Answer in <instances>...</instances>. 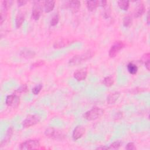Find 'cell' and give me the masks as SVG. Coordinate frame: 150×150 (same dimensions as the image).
<instances>
[{
	"label": "cell",
	"mask_w": 150,
	"mask_h": 150,
	"mask_svg": "<svg viewBox=\"0 0 150 150\" xmlns=\"http://www.w3.org/2000/svg\"><path fill=\"white\" fill-rule=\"evenodd\" d=\"M104 114V110L97 107H94L91 110L86 111L83 117L88 121H93L98 119L101 117Z\"/></svg>",
	"instance_id": "6da1fadb"
},
{
	"label": "cell",
	"mask_w": 150,
	"mask_h": 150,
	"mask_svg": "<svg viewBox=\"0 0 150 150\" xmlns=\"http://www.w3.org/2000/svg\"><path fill=\"white\" fill-rule=\"evenodd\" d=\"M93 53L91 51H87L85 53L74 56L70 60L69 63L71 65H77L80 64L86 60L91 59L93 57Z\"/></svg>",
	"instance_id": "7a4b0ae2"
},
{
	"label": "cell",
	"mask_w": 150,
	"mask_h": 150,
	"mask_svg": "<svg viewBox=\"0 0 150 150\" xmlns=\"http://www.w3.org/2000/svg\"><path fill=\"white\" fill-rule=\"evenodd\" d=\"M45 134L47 137L55 140H62L65 137L64 134L60 130L53 127L46 128Z\"/></svg>",
	"instance_id": "3957f363"
},
{
	"label": "cell",
	"mask_w": 150,
	"mask_h": 150,
	"mask_svg": "<svg viewBox=\"0 0 150 150\" xmlns=\"http://www.w3.org/2000/svg\"><path fill=\"white\" fill-rule=\"evenodd\" d=\"M40 146V143L36 139L26 140L20 144L19 149L21 150H29L38 149Z\"/></svg>",
	"instance_id": "277c9868"
},
{
	"label": "cell",
	"mask_w": 150,
	"mask_h": 150,
	"mask_svg": "<svg viewBox=\"0 0 150 150\" xmlns=\"http://www.w3.org/2000/svg\"><path fill=\"white\" fill-rule=\"evenodd\" d=\"M40 121V117L36 114H31L28 115L22 122L23 128H28L39 123Z\"/></svg>",
	"instance_id": "5b68a950"
},
{
	"label": "cell",
	"mask_w": 150,
	"mask_h": 150,
	"mask_svg": "<svg viewBox=\"0 0 150 150\" xmlns=\"http://www.w3.org/2000/svg\"><path fill=\"white\" fill-rule=\"evenodd\" d=\"M43 3V2L42 1H35L34 2L32 11V18L33 20L38 21L40 18L43 11V6L42 5Z\"/></svg>",
	"instance_id": "8992f818"
},
{
	"label": "cell",
	"mask_w": 150,
	"mask_h": 150,
	"mask_svg": "<svg viewBox=\"0 0 150 150\" xmlns=\"http://www.w3.org/2000/svg\"><path fill=\"white\" fill-rule=\"evenodd\" d=\"M125 46V44L122 41L115 42L110 47L108 52L109 56L111 58L115 57L118 52Z\"/></svg>",
	"instance_id": "52a82bcc"
},
{
	"label": "cell",
	"mask_w": 150,
	"mask_h": 150,
	"mask_svg": "<svg viewBox=\"0 0 150 150\" xmlns=\"http://www.w3.org/2000/svg\"><path fill=\"white\" fill-rule=\"evenodd\" d=\"M5 103L9 107L15 108L19 105L20 98L16 94H11L6 97Z\"/></svg>",
	"instance_id": "ba28073f"
},
{
	"label": "cell",
	"mask_w": 150,
	"mask_h": 150,
	"mask_svg": "<svg viewBox=\"0 0 150 150\" xmlns=\"http://www.w3.org/2000/svg\"><path fill=\"white\" fill-rule=\"evenodd\" d=\"M85 128L82 125H77L73 130L72 137L74 140L76 141L81 138L85 133Z\"/></svg>",
	"instance_id": "9c48e42d"
},
{
	"label": "cell",
	"mask_w": 150,
	"mask_h": 150,
	"mask_svg": "<svg viewBox=\"0 0 150 150\" xmlns=\"http://www.w3.org/2000/svg\"><path fill=\"white\" fill-rule=\"evenodd\" d=\"M74 40H71L69 39H62L56 41L53 44V47L55 49H59L64 47L71 43H73Z\"/></svg>",
	"instance_id": "30bf717a"
},
{
	"label": "cell",
	"mask_w": 150,
	"mask_h": 150,
	"mask_svg": "<svg viewBox=\"0 0 150 150\" xmlns=\"http://www.w3.org/2000/svg\"><path fill=\"white\" fill-rule=\"evenodd\" d=\"M87 76V71L85 69H81L76 70L74 74V78L79 81H83L86 79Z\"/></svg>",
	"instance_id": "8fae6325"
},
{
	"label": "cell",
	"mask_w": 150,
	"mask_h": 150,
	"mask_svg": "<svg viewBox=\"0 0 150 150\" xmlns=\"http://www.w3.org/2000/svg\"><path fill=\"white\" fill-rule=\"evenodd\" d=\"M81 5V2L79 1H70L67 2V7L70 9L73 13H76L79 11Z\"/></svg>",
	"instance_id": "7c38bea8"
},
{
	"label": "cell",
	"mask_w": 150,
	"mask_h": 150,
	"mask_svg": "<svg viewBox=\"0 0 150 150\" xmlns=\"http://www.w3.org/2000/svg\"><path fill=\"white\" fill-rule=\"evenodd\" d=\"M120 93L118 91H114L110 93L108 95L107 98V103L109 104H114L120 97Z\"/></svg>",
	"instance_id": "4fadbf2b"
},
{
	"label": "cell",
	"mask_w": 150,
	"mask_h": 150,
	"mask_svg": "<svg viewBox=\"0 0 150 150\" xmlns=\"http://www.w3.org/2000/svg\"><path fill=\"white\" fill-rule=\"evenodd\" d=\"M35 52L28 49H23L20 52V56L25 59H32L35 56Z\"/></svg>",
	"instance_id": "5bb4252c"
},
{
	"label": "cell",
	"mask_w": 150,
	"mask_h": 150,
	"mask_svg": "<svg viewBox=\"0 0 150 150\" xmlns=\"http://www.w3.org/2000/svg\"><path fill=\"white\" fill-rule=\"evenodd\" d=\"M43 6L45 12L49 13L53 10L55 6V1L52 0L45 1L43 2Z\"/></svg>",
	"instance_id": "9a60e30c"
},
{
	"label": "cell",
	"mask_w": 150,
	"mask_h": 150,
	"mask_svg": "<svg viewBox=\"0 0 150 150\" xmlns=\"http://www.w3.org/2000/svg\"><path fill=\"white\" fill-rule=\"evenodd\" d=\"M145 12V6L143 4H139L135 8L134 13L135 18H139L142 16Z\"/></svg>",
	"instance_id": "2e32d148"
},
{
	"label": "cell",
	"mask_w": 150,
	"mask_h": 150,
	"mask_svg": "<svg viewBox=\"0 0 150 150\" xmlns=\"http://www.w3.org/2000/svg\"><path fill=\"white\" fill-rule=\"evenodd\" d=\"M25 21V15L23 12H19L15 18V26L16 28H19Z\"/></svg>",
	"instance_id": "e0dca14e"
},
{
	"label": "cell",
	"mask_w": 150,
	"mask_h": 150,
	"mask_svg": "<svg viewBox=\"0 0 150 150\" xmlns=\"http://www.w3.org/2000/svg\"><path fill=\"white\" fill-rule=\"evenodd\" d=\"M86 6L88 10L92 12L98 6V1H88L86 2Z\"/></svg>",
	"instance_id": "ac0fdd59"
},
{
	"label": "cell",
	"mask_w": 150,
	"mask_h": 150,
	"mask_svg": "<svg viewBox=\"0 0 150 150\" xmlns=\"http://www.w3.org/2000/svg\"><path fill=\"white\" fill-rule=\"evenodd\" d=\"M149 57H150V54L149 53H145L142 58H141V61L142 62L145 64V67L146 68V69L148 70H149V67H150V59H149Z\"/></svg>",
	"instance_id": "d6986e66"
},
{
	"label": "cell",
	"mask_w": 150,
	"mask_h": 150,
	"mask_svg": "<svg viewBox=\"0 0 150 150\" xmlns=\"http://www.w3.org/2000/svg\"><path fill=\"white\" fill-rule=\"evenodd\" d=\"M12 128H9L8 131H7V132L6 134V136L5 137V139L2 141L1 142V148H2L3 146H4L5 145H6V144L8 143V142L9 141L10 139H11V137L12 135Z\"/></svg>",
	"instance_id": "ffe728a7"
},
{
	"label": "cell",
	"mask_w": 150,
	"mask_h": 150,
	"mask_svg": "<svg viewBox=\"0 0 150 150\" xmlns=\"http://www.w3.org/2000/svg\"><path fill=\"white\" fill-rule=\"evenodd\" d=\"M127 69L130 74H135L137 73L138 68L137 66V65H135L133 63H129L127 64Z\"/></svg>",
	"instance_id": "44dd1931"
},
{
	"label": "cell",
	"mask_w": 150,
	"mask_h": 150,
	"mask_svg": "<svg viewBox=\"0 0 150 150\" xmlns=\"http://www.w3.org/2000/svg\"><path fill=\"white\" fill-rule=\"evenodd\" d=\"M118 5L120 8L123 11H127L129 6V1H118Z\"/></svg>",
	"instance_id": "7402d4cb"
},
{
	"label": "cell",
	"mask_w": 150,
	"mask_h": 150,
	"mask_svg": "<svg viewBox=\"0 0 150 150\" xmlns=\"http://www.w3.org/2000/svg\"><path fill=\"white\" fill-rule=\"evenodd\" d=\"M103 83L104 86L107 87H111L113 85L114 83V79L112 77L109 76L104 77V79L103 80Z\"/></svg>",
	"instance_id": "603a6c76"
},
{
	"label": "cell",
	"mask_w": 150,
	"mask_h": 150,
	"mask_svg": "<svg viewBox=\"0 0 150 150\" xmlns=\"http://www.w3.org/2000/svg\"><path fill=\"white\" fill-rule=\"evenodd\" d=\"M132 17L128 15L125 16L124 19H123V25L125 27H129L131 26V25L132 24Z\"/></svg>",
	"instance_id": "cb8c5ba5"
},
{
	"label": "cell",
	"mask_w": 150,
	"mask_h": 150,
	"mask_svg": "<svg viewBox=\"0 0 150 150\" xmlns=\"http://www.w3.org/2000/svg\"><path fill=\"white\" fill-rule=\"evenodd\" d=\"M59 21V16L58 13H55L52 18L50 21V25L51 26H56Z\"/></svg>",
	"instance_id": "d4e9b609"
},
{
	"label": "cell",
	"mask_w": 150,
	"mask_h": 150,
	"mask_svg": "<svg viewBox=\"0 0 150 150\" xmlns=\"http://www.w3.org/2000/svg\"><path fill=\"white\" fill-rule=\"evenodd\" d=\"M28 91V86H26V84H23L21 86H20V87L17 89L15 91V93H16L17 94H23V93H25Z\"/></svg>",
	"instance_id": "484cf974"
},
{
	"label": "cell",
	"mask_w": 150,
	"mask_h": 150,
	"mask_svg": "<svg viewBox=\"0 0 150 150\" xmlns=\"http://www.w3.org/2000/svg\"><path fill=\"white\" fill-rule=\"evenodd\" d=\"M7 9H5L3 8H2L1 11V25L3 23V22L6 19V16H7Z\"/></svg>",
	"instance_id": "4316f807"
},
{
	"label": "cell",
	"mask_w": 150,
	"mask_h": 150,
	"mask_svg": "<svg viewBox=\"0 0 150 150\" xmlns=\"http://www.w3.org/2000/svg\"><path fill=\"white\" fill-rule=\"evenodd\" d=\"M121 145V142L119 141H115L110 144V149H118Z\"/></svg>",
	"instance_id": "83f0119b"
},
{
	"label": "cell",
	"mask_w": 150,
	"mask_h": 150,
	"mask_svg": "<svg viewBox=\"0 0 150 150\" xmlns=\"http://www.w3.org/2000/svg\"><path fill=\"white\" fill-rule=\"evenodd\" d=\"M42 87H43V86L41 84H39L36 85V86H35L32 88V93H33V94H35V95L38 94L40 93V91H41Z\"/></svg>",
	"instance_id": "f1b7e54d"
},
{
	"label": "cell",
	"mask_w": 150,
	"mask_h": 150,
	"mask_svg": "<svg viewBox=\"0 0 150 150\" xmlns=\"http://www.w3.org/2000/svg\"><path fill=\"white\" fill-rule=\"evenodd\" d=\"M12 4V1H3L2 2V8L8 10Z\"/></svg>",
	"instance_id": "f546056e"
},
{
	"label": "cell",
	"mask_w": 150,
	"mask_h": 150,
	"mask_svg": "<svg viewBox=\"0 0 150 150\" xmlns=\"http://www.w3.org/2000/svg\"><path fill=\"white\" fill-rule=\"evenodd\" d=\"M45 64V62L44 60H39V61H37V62H35L34 63H33L31 65V67H32V68L39 67L43 66Z\"/></svg>",
	"instance_id": "4dcf8cb0"
},
{
	"label": "cell",
	"mask_w": 150,
	"mask_h": 150,
	"mask_svg": "<svg viewBox=\"0 0 150 150\" xmlns=\"http://www.w3.org/2000/svg\"><path fill=\"white\" fill-rule=\"evenodd\" d=\"M125 149L128 150H134L136 149V147L135 146V145L133 142H129L127 144Z\"/></svg>",
	"instance_id": "1f68e13d"
},
{
	"label": "cell",
	"mask_w": 150,
	"mask_h": 150,
	"mask_svg": "<svg viewBox=\"0 0 150 150\" xmlns=\"http://www.w3.org/2000/svg\"><path fill=\"white\" fill-rule=\"evenodd\" d=\"M107 2L106 1H98V6L105 7L107 5Z\"/></svg>",
	"instance_id": "d6a6232c"
},
{
	"label": "cell",
	"mask_w": 150,
	"mask_h": 150,
	"mask_svg": "<svg viewBox=\"0 0 150 150\" xmlns=\"http://www.w3.org/2000/svg\"><path fill=\"white\" fill-rule=\"evenodd\" d=\"M110 9H106V10L104 11V16L105 18H107L110 16Z\"/></svg>",
	"instance_id": "836d02e7"
},
{
	"label": "cell",
	"mask_w": 150,
	"mask_h": 150,
	"mask_svg": "<svg viewBox=\"0 0 150 150\" xmlns=\"http://www.w3.org/2000/svg\"><path fill=\"white\" fill-rule=\"evenodd\" d=\"M27 3L26 1H17V4L19 6H22L25 5Z\"/></svg>",
	"instance_id": "e575fe53"
},
{
	"label": "cell",
	"mask_w": 150,
	"mask_h": 150,
	"mask_svg": "<svg viewBox=\"0 0 150 150\" xmlns=\"http://www.w3.org/2000/svg\"><path fill=\"white\" fill-rule=\"evenodd\" d=\"M97 149H110V147L108 146H101V147H98L97 148Z\"/></svg>",
	"instance_id": "d590c367"
},
{
	"label": "cell",
	"mask_w": 150,
	"mask_h": 150,
	"mask_svg": "<svg viewBox=\"0 0 150 150\" xmlns=\"http://www.w3.org/2000/svg\"><path fill=\"white\" fill-rule=\"evenodd\" d=\"M149 12H148V15H147V17H146V22H147V23L148 25L149 24Z\"/></svg>",
	"instance_id": "8d00e7d4"
}]
</instances>
